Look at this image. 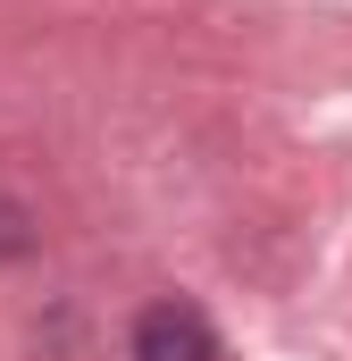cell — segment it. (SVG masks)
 I'll return each mask as SVG.
<instances>
[{
  "mask_svg": "<svg viewBox=\"0 0 352 361\" xmlns=\"http://www.w3.org/2000/svg\"><path fill=\"white\" fill-rule=\"evenodd\" d=\"M134 361H218V328L193 311V302H151L134 319Z\"/></svg>",
  "mask_w": 352,
  "mask_h": 361,
  "instance_id": "obj_1",
  "label": "cell"
}]
</instances>
